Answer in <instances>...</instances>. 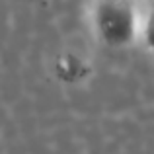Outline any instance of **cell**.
I'll list each match as a JSON object with an SVG mask.
<instances>
[{
	"label": "cell",
	"instance_id": "obj_1",
	"mask_svg": "<svg viewBox=\"0 0 154 154\" xmlns=\"http://www.w3.org/2000/svg\"><path fill=\"white\" fill-rule=\"evenodd\" d=\"M92 20L98 37L107 47H127L143 33L137 0H94Z\"/></svg>",
	"mask_w": 154,
	"mask_h": 154
},
{
	"label": "cell",
	"instance_id": "obj_2",
	"mask_svg": "<svg viewBox=\"0 0 154 154\" xmlns=\"http://www.w3.org/2000/svg\"><path fill=\"white\" fill-rule=\"evenodd\" d=\"M143 35H144V41L148 43V47L154 51V12L144 20V26H143Z\"/></svg>",
	"mask_w": 154,
	"mask_h": 154
}]
</instances>
